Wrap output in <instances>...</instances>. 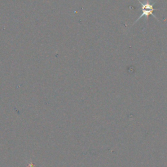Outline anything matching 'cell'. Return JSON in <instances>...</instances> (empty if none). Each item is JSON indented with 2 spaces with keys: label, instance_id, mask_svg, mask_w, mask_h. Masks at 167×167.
Segmentation results:
<instances>
[{
  "label": "cell",
  "instance_id": "1",
  "mask_svg": "<svg viewBox=\"0 0 167 167\" xmlns=\"http://www.w3.org/2000/svg\"><path fill=\"white\" fill-rule=\"evenodd\" d=\"M138 2L141 5V8H142V13L140 15V16L138 18V19L134 22L133 25H134V24L137 23L140 19V18H143V17H145L146 19L147 20H148V18H149V16L150 15L153 16L155 18H156V19L159 21V20L157 19V18L153 15V11L159 10V9H155L153 7V5L156 3V2H153V3H150V0H144V3L141 2L140 0H138Z\"/></svg>",
  "mask_w": 167,
  "mask_h": 167
}]
</instances>
